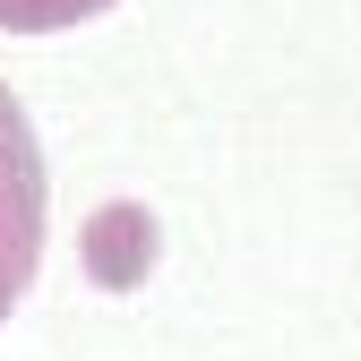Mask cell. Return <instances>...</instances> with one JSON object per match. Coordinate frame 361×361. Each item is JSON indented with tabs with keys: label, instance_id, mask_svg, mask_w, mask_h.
Masks as SVG:
<instances>
[{
	"label": "cell",
	"instance_id": "cell-1",
	"mask_svg": "<svg viewBox=\"0 0 361 361\" xmlns=\"http://www.w3.org/2000/svg\"><path fill=\"white\" fill-rule=\"evenodd\" d=\"M35 258H43V147H35L26 104L0 86V327L26 301Z\"/></svg>",
	"mask_w": 361,
	"mask_h": 361
},
{
	"label": "cell",
	"instance_id": "cell-2",
	"mask_svg": "<svg viewBox=\"0 0 361 361\" xmlns=\"http://www.w3.org/2000/svg\"><path fill=\"white\" fill-rule=\"evenodd\" d=\"M104 9L112 0H0V35H61V26H86Z\"/></svg>",
	"mask_w": 361,
	"mask_h": 361
}]
</instances>
